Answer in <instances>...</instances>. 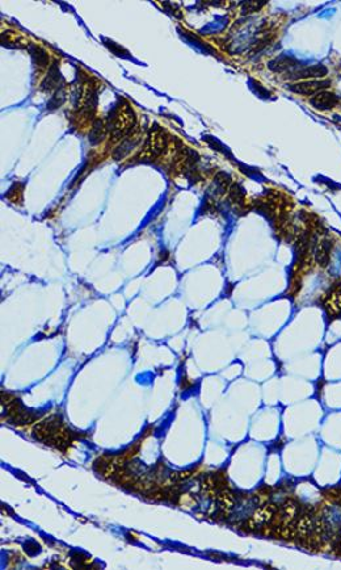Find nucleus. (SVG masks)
I'll use <instances>...</instances> for the list:
<instances>
[{
    "instance_id": "1",
    "label": "nucleus",
    "mask_w": 341,
    "mask_h": 570,
    "mask_svg": "<svg viewBox=\"0 0 341 570\" xmlns=\"http://www.w3.org/2000/svg\"><path fill=\"white\" fill-rule=\"evenodd\" d=\"M329 84H331L329 81H309L289 85V90L302 95H316L320 91L328 88Z\"/></svg>"
},
{
    "instance_id": "2",
    "label": "nucleus",
    "mask_w": 341,
    "mask_h": 570,
    "mask_svg": "<svg viewBox=\"0 0 341 570\" xmlns=\"http://www.w3.org/2000/svg\"><path fill=\"white\" fill-rule=\"evenodd\" d=\"M63 81V78H62V75H61V71H59L57 63H54V65L50 67L49 72H47V75L45 77V79H44V81H42V83H41V90H44V91L59 90V84H61V81Z\"/></svg>"
},
{
    "instance_id": "3",
    "label": "nucleus",
    "mask_w": 341,
    "mask_h": 570,
    "mask_svg": "<svg viewBox=\"0 0 341 570\" xmlns=\"http://www.w3.org/2000/svg\"><path fill=\"white\" fill-rule=\"evenodd\" d=\"M328 74V70L322 65H316V66H310V67H305L293 74L294 79H306V78H323Z\"/></svg>"
},
{
    "instance_id": "4",
    "label": "nucleus",
    "mask_w": 341,
    "mask_h": 570,
    "mask_svg": "<svg viewBox=\"0 0 341 570\" xmlns=\"http://www.w3.org/2000/svg\"><path fill=\"white\" fill-rule=\"evenodd\" d=\"M311 103L314 104L315 107L319 109H328L332 108L337 104V98L333 94H328V92H319L315 95V98L311 100Z\"/></svg>"
},
{
    "instance_id": "5",
    "label": "nucleus",
    "mask_w": 341,
    "mask_h": 570,
    "mask_svg": "<svg viewBox=\"0 0 341 570\" xmlns=\"http://www.w3.org/2000/svg\"><path fill=\"white\" fill-rule=\"evenodd\" d=\"M137 142H138V138H135V137H131V135H127L124 141L121 142V145L118 146V147L114 150V153H113V157L116 158L117 161H120V159H122V158H125L127 154L130 153L131 150L134 148V146L137 145Z\"/></svg>"
},
{
    "instance_id": "6",
    "label": "nucleus",
    "mask_w": 341,
    "mask_h": 570,
    "mask_svg": "<svg viewBox=\"0 0 341 570\" xmlns=\"http://www.w3.org/2000/svg\"><path fill=\"white\" fill-rule=\"evenodd\" d=\"M296 65H298V62L292 57H279V58H276L272 62H269V67L273 71L283 72L290 70V68H294Z\"/></svg>"
},
{
    "instance_id": "7",
    "label": "nucleus",
    "mask_w": 341,
    "mask_h": 570,
    "mask_svg": "<svg viewBox=\"0 0 341 570\" xmlns=\"http://www.w3.org/2000/svg\"><path fill=\"white\" fill-rule=\"evenodd\" d=\"M105 130H107V128L104 126V122L101 121V120H96V121L93 122V126H92V129H91V131H90V142L91 144L92 145L100 144V142H101V141L104 139Z\"/></svg>"
},
{
    "instance_id": "8",
    "label": "nucleus",
    "mask_w": 341,
    "mask_h": 570,
    "mask_svg": "<svg viewBox=\"0 0 341 570\" xmlns=\"http://www.w3.org/2000/svg\"><path fill=\"white\" fill-rule=\"evenodd\" d=\"M29 53H31V58L34 59V62L40 66H46L49 63V57L46 54L44 50L38 48L36 45L29 46Z\"/></svg>"
},
{
    "instance_id": "9",
    "label": "nucleus",
    "mask_w": 341,
    "mask_h": 570,
    "mask_svg": "<svg viewBox=\"0 0 341 570\" xmlns=\"http://www.w3.org/2000/svg\"><path fill=\"white\" fill-rule=\"evenodd\" d=\"M64 100H66V94H64V91L57 90V92L54 94V96H51V99H50L49 104H47V108L49 109L58 108V107H61V105L64 103Z\"/></svg>"
},
{
    "instance_id": "10",
    "label": "nucleus",
    "mask_w": 341,
    "mask_h": 570,
    "mask_svg": "<svg viewBox=\"0 0 341 570\" xmlns=\"http://www.w3.org/2000/svg\"><path fill=\"white\" fill-rule=\"evenodd\" d=\"M230 197L232 198L235 202H242L243 197H244V189L240 185L235 184L230 189Z\"/></svg>"
}]
</instances>
